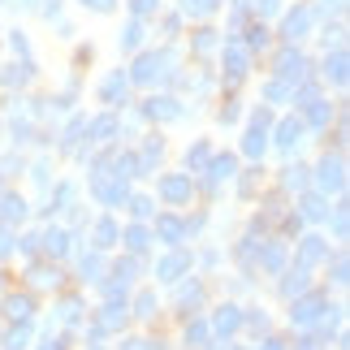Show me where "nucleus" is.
Returning a JSON list of instances; mask_svg holds the SVG:
<instances>
[{
    "mask_svg": "<svg viewBox=\"0 0 350 350\" xmlns=\"http://www.w3.org/2000/svg\"><path fill=\"white\" fill-rule=\"evenodd\" d=\"M165 65H169V52H143L126 78H130V83H139V87H147V83H156V78H165V74H169Z\"/></svg>",
    "mask_w": 350,
    "mask_h": 350,
    "instance_id": "f257e3e1",
    "label": "nucleus"
},
{
    "mask_svg": "<svg viewBox=\"0 0 350 350\" xmlns=\"http://www.w3.org/2000/svg\"><path fill=\"white\" fill-rule=\"evenodd\" d=\"M221 65H225V83L238 87L242 78H247V70H251V52L242 48L238 39H230V44H225V52H221Z\"/></svg>",
    "mask_w": 350,
    "mask_h": 350,
    "instance_id": "f03ea898",
    "label": "nucleus"
},
{
    "mask_svg": "<svg viewBox=\"0 0 350 350\" xmlns=\"http://www.w3.org/2000/svg\"><path fill=\"white\" fill-rule=\"evenodd\" d=\"M325 307H329L325 294H307V290H303L299 299L290 303V320H294V325H316V320L325 316Z\"/></svg>",
    "mask_w": 350,
    "mask_h": 350,
    "instance_id": "7ed1b4c3",
    "label": "nucleus"
},
{
    "mask_svg": "<svg viewBox=\"0 0 350 350\" xmlns=\"http://www.w3.org/2000/svg\"><path fill=\"white\" fill-rule=\"evenodd\" d=\"M268 109H255V117H251V126H247V139H242V152H247L251 160H260L264 156V147H268Z\"/></svg>",
    "mask_w": 350,
    "mask_h": 350,
    "instance_id": "20e7f679",
    "label": "nucleus"
},
{
    "mask_svg": "<svg viewBox=\"0 0 350 350\" xmlns=\"http://www.w3.org/2000/svg\"><path fill=\"white\" fill-rule=\"evenodd\" d=\"M316 182H320V191H333L338 195L342 186H346V165H342V156H325L320 160V169H316Z\"/></svg>",
    "mask_w": 350,
    "mask_h": 350,
    "instance_id": "39448f33",
    "label": "nucleus"
},
{
    "mask_svg": "<svg viewBox=\"0 0 350 350\" xmlns=\"http://www.w3.org/2000/svg\"><path fill=\"white\" fill-rule=\"evenodd\" d=\"M312 26H316V9L299 5L294 13H286V22H281V35H286V44H294V39H303Z\"/></svg>",
    "mask_w": 350,
    "mask_h": 350,
    "instance_id": "423d86ee",
    "label": "nucleus"
},
{
    "mask_svg": "<svg viewBox=\"0 0 350 350\" xmlns=\"http://www.w3.org/2000/svg\"><path fill=\"white\" fill-rule=\"evenodd\" d=\"M277 74H281V83H303V78H307V57H303V52H294V48H286V52H281V57H277Z\"/></svg>",
    "mask_w": 350,
    "mask_h": 350,
    "instance_id": "0eeeda50",
    "label": "nucleus"
},
{
    "mask_svg": "<svg viewBox=\"0 0 350 350\" xmlns=\"http://www.w3.org/2000/svg\"><path fill=\"white\" fill-rule=\"evenodd\" d=\"M191 173H169V178H160V199L165 204H186L191 199Z\"/></svg>",
    "mask_w": 350,
    "mask_h": 350,
    "instance_id": "6e6552de",
    "label": "nucleus"
},
{
    "mask_svg": "<svg viewBox=\"0 0 350 350\" xmlns=\"http://www.w3.org/2000/svg\"><path fill=\"white\" fill-rule=\"evenodd\" d=\"M186 268H191V255H186V251H169L165 260L156 264V277H160V281H182Z\"/></svg>",
    "mask_w": 350,
    "mask_h": 350,
    "instance_id": "1a4fd4ad",
    "label": "nucleus"
},
{
    "mask_svg": "<svg viewBox=\"0 0 350 350\" xmlns=\"http://www.w3.org/2000/svg\"><path fill=\"white\" fill-rule=\"evenodd\" d=\"M143 113L152 117V121H173V117H182V104L173 100V96H152L143 104Z\"/></svg>",
    "mask_w": 350,
    "mask_h": 350,
    "instance_id": "9d476101",
    "label": "nucleus"
},
{
    "mask_svg": "<svg viewBox=\"0 0 350 350\" xmlns=\"http://www.w3.org/2000/svg\"><path fill=\"white\" fill-rule=\"evenodd\" d=\"M303 134H307L303 121H299V117H286V121L277 126V147H281V152H294V147L303 143Z\"/></svg>",
    "mask_w": 350,
    "mask_h": 350,
    "instance_id": "9b49d317",
    "label": "nucleus"
},
{
    "mask_svg": "<svg viewBox=\"0 0 350 350\" xmlns=\"http://www.w3.org/2000/svg\"><path fill=\"white\" fill-rule=\"evenodd\" d=\"M242 329V312L234 303H225V307H217V316H212V333H221V338H230V333H238Z\"/></svg>",
    "mask_w": 350,
    "mask_h": 350,
    "instance_id": "f8f14e48",
    "label": "nucleus"
},
{
    "mask_svg": "<svg viewBox=\"0 0 350 350\" xmlns=\"http://www.w3.org/2000/svg\"><path fill=\"white\" fill-rule=\"evenodd\" d=\"M96 199L109 204V208L126 204V182H121V178H96Z\"/></svg>",
    "mask_w": 350,
    "mask_h": 350,
    "instance_id": "ddd939ff",
    "label": "nucleus"
},
{
    "mask_svg": "<svg viewBox=\"0 0 350 350\" xmlns=\"http://www.w3.org/2000/svg\"><path fill=\"white\" fill-rule=\"evenodd\" d=\"M204 169H208V186H221V182H230V178H234L238 160H234L230 152H225V156H212V160H208Z\"/></svg>",
    "mask_w": 350,
    "mask_h": 350,
    "instance_id": "4468645a",
    "label": "nucleus"
},
{
    "mask_svg": "<svg viewBox=\"0 0 350 350\" xmlns=\"http://www.w3.org/2000/svg\"><path fill=\"white\" fill-rule=\"evenodd\" d=\"M126 91H130V78L117 70V74H109V78H104L100 96H104V104H113V109H117V104H126Z\"/></svg>",
    "mask_w": 350,
    "mask_h": 350,
    "instance_id": "2eb2a0df",
    "label": "nucleus"
},
{
    "mask_svg": "<svg viewBox=\"0 0 350 350\" xmlns=\"http://www.w3.org/2000/svg\"><path fill=\"white\" fill-rule=\"evenodd\" d=\"M325 255H329V247H325V238H303L299 242V268H312V264H320V260H325Z\"/></svg>",
    "mask_w": 350,
    "mask_h": 350,
    "instance_id": "dca6fc26",
    "label": "nucleus"
},
{
    "mask_svg": "<svg viewBox=\"0 0 350 350\" xmlns=\"http://www.w3.org/2000/svg\"><path fill=\"white\" fill-rule=\"evenodd\" d=\"M156 234H160V242L178 247V242L186 238V221H178V217H156Z\"/></svg>",
    "mask_w": 350,
    "mask_h": 350,
    "instance_id": "f3484780",
    "label": "nucleus"
},
{
    "mask_svg": "<svg viewBox=\"0 0 350 350\" xmlns=\"http://www.w3.org/2000/svg\"><path fill=\"white\" fill-rule=\"evenodd\" d=\"M5 312H9V320H31L35 299H31V294H9V299H5Z\"/></svg>",
    "mask_w": 350,
    "mask_h": 350,
    "instance_id": "a211bd4d",
    "label": "nucleus"
},
{
    "mask_svg": "<svg viewBox=\"0 0 350 350\" xmlns=\"http://www.w3.org/2000/svg\"><path fill=\"white\" fill-rule=\"evenodd\" d=\"M325 74H329L338 87L346 83V48H342V44H338V48H333L329 57H325Z\"/></svg>",
    "mask_w": 350,
    "mask_h": 350,
    "instance_id": "6ab92c4d",
    "label": "nucleus"
},
{
    "mask_svg": "<svg viewBox=\"0 0 350 350\" xmlns=\"http://www.w3.org/2000/svg\"><path fill=\"white\" fill-rule=\"evenodd\" d=\"M31 78H35L31 61H22V65H9V70L0 74V83H5V87H26V83H31Z\"/></svg>",
    "mask_w": 350,
    "mask_h": 350,
    "instance_id": "aec40b11",
    "label": "nucleus"
},
{
    "mask_svg": "<svg viewBox=\"0 0 350 350\" xmlns=\"http://www.w3.org/2000/svg\"><path fill=\"white\" fill-rule=\"evenodd\" d=\"M329 121H333V104H325V100H312V104H307V126L325 130Z\"/></svg>",
    "mask_w": 350,
    "mask_h": 350,
    "instance_id": "412c9836",
    "label": "nucleus"
},
{
    "mask_svg": "<svg viewBox=\"0 0 350 350\" xmlns=\"http://www.w3.org/2000/svg\"><path fill=\"white\" fill-rule=\"evenodd\" d=\"M143 35H147V26H143V18H130V26L121 31V52H134L143 44Z\"/></svg>",
    "mask_w": 350,
    "mask_h": 350,
    "instance_id": "4be33fe9",
    "label": "nucleus"
},
{
    "mask_svg": "<svg viewBox=\"0 0 350 350\" xmlns=\"http://www.w3.org/2000/svg\"><path fill=\"white\" fill-rule=\"evenodd\" d=\"M303 221H325L329 217V204L320 195H303V212H299Z\"/></svg>",
    "mask_w": 350,
    "mask_h": 350,
    "instance_id": "5701e85b",
    "label": "nucleus"
},
{
    "mask_svg": "<svg viewBox=\"0 0 350 350\" xmlns=\"http://www.w3.org/2000/svg\"><path fill=\"white\" fill-rule=\"evenodd\" d=\"M39 242H44L48 255H65V251H70V234H65V230H48Z\"/></svg>",
    "mask_w": 350,
    "mask_h": 350,
    "instance_id": "b1692460",
    "label": "nucleus"
},
{
    "mask_svg": "<svg viewBox=\"0 0 350 350\" xmlns=\"http://www.w3.org/2000/svg\"><path fill=\"white\" fill-rule=\"evenodd\" d=\"M260 264L268 268V273H277V268L286 264V247H281V242H268V247L260 251Z\"/></svg>",
    "mask_w": 350,
    "mask_h": 350,
    "instance_id": "393cba45",
    "label": "nucleus"
},
{
    "mask_svg": "<svg viewBox=\"0 0 350 350\" xmlns=\"http://www.w3.org/2000/svg\"><path fill=\"white\" fill-rule=\"evenodd\" d=\"M303 290H307V268H294V273L281 281V294H286V299H299Z\"/></svg>",
    "mask_w": 350,
    "mask_h": 350,
    "instance_id": "a878e982",
    "label": "nucleus"
},
{
    "mask_svg": "<svg viewBox=\"0 0 350 350\" xmlns=\"http://www.w3.org/2000/svg\"><path fill=\"white\" fill-rule=\"evenodd\" d=\"M199 303H204V286H199V281H191V286L178 290V307H182V312H191V307H199Z\"/></svg>",
    "mask_w": 350,
    "mask_h": 350,
    "instance_id": "bb28decb",
    "label": "nucleus"
},
{
    "mask_svg": "<svg viewBox=\"0 0 350 350\" xmlns=\"http://www.w3.org/2000/svg\"><path fill=\"white\" fill-rule=\"evenodd\" d=\"M87 134H96V143H109L113 134H117V117H96L87 126Z\"/></svg>",
    "mask_w": 350,
    "mask_h": 350,
    "instance_id": "cd10ccee",
    "label": "nucleus"
},
{
    "mask_svg": "<svg viewBox=\"0 0 350 350\" xmlns=\"http://www.w3.org/2000/svg\"><path fill=\"white\" fill-rule=\"evenodd\" d=\"M212 160V152H208V143H195L191 152H186V169L191 173H204V165Z\"/></svg>",
    "mask_w": 350,
    "mask_h": 350,
    "instance_id": "c85d7f7f",
    "label": "nucleus"
},
{
    "mask_svg": "<svg viewBox=\"0 0 350 350\" xmlns=\"http://www.w3.org/2000/svg\"><path fill=\"white\" fill-rule=\"evenodd\" d=\"M0 212H5V221H22V217H26L22 195H5V199H0Z\"/></svg>",
    "mask_w": 350,
    "mask_h": 350,
    "instance_id": "c756f323",
    "label": "nucleus"
},
{
    "mask_svg": "<svg viewBox=\"0 0 350 350\" xmlns=\"http://www.w3.org/2000/svg\"><path fill=\"white\" fill-rule=\"evenodd\" d=\"M113 242H117V225L113 221H100L96 225V251H109Z\"/></svg>",
    "mask_w": 350,
    "mask_h": 350,
    "instance_id": "7c9ffc66",
    "label": "nucleus"
},
{
    "mask_svg": "<svg viewBox=\"0 0 350 350\" xmlns=\"http://www.w3.org/2000/svg\"><path fill=\"white\" fill-rule=\"evenodd\" d=\"M264 96H268V104H281V100H294V91H290V83H281V78H273V83L264 87Z\"/></svg>",
    "mask_w": 350,
    "mask_h": 350,
    "instance_id": "2f4dec72",
    "label": "nucleus"
},
{
    "mask_svg": "<svg viewBox=\"0 0 350 350\" xmlns=\"http://www.w3.org/2000/svg\"><path fill=\"white\" fill-rule=\"evenodd\" d=\"M147 242H152V234H147L143 225H130V230H126V247L130 251H147Z\"/></svg>",
    "mask_w": 350,
    "mask_h": 350,
    "instance_id": "473e14b6",
    "label": "nucleus"
},
{
    "mask_svg": "<svg viewBox=\"0 0 350 350\" xmlns=\"http://www.w3.org/2000/svg\"><path fill=\"white\" fill-rule=\"evenodd\" d=\"M26 342H31V325H26V320H18V329L5 338V346H9V350H22Z\"/></svg>",
    "mask_w": 350,
    "mask_h": 350,
    "instance_id": "72a5a7b5",
    "label": "nucleus"
},
{
    "mask_svg": "<svg viewBox=\"0 0 350 350\" xmlns=\"http://www.w3.org/2000/svg\"><path fill=\"white\" fill-rule=\"evenodd\" d=\"M212 338V329L204 325V320H191V325H186V342H195V346H204Z\"/></svg>",
    "mask_w": 350,
    "mask_h": 350,
    "instance_id": "f704fd0d",
    "label": "nucleus"
},
{
    "mask_svg": "<svg viewBox=\"0 0 350 350\" xmlns=\"http://www.w3.org/2000/svg\"><path fill=\"white\" fill-rule=\"evenodd\" d=\"M104 273V260H100V251L96 255H83V281H96Z\"/></svg>",
    "mask_w": 350,
    "mask_h": 350,
    "instance_id": "c9c22d12",
    "label": "nucleus"
},
{
    "mask_svg": "<svg viewBox=\"0 0 350 350\" xmlns=\"http://www.w3.org/2000/svg\"><path fill=\"white\" fill-rule=\"evenodd\" d=\"M264 44H268V31H264V26H260V22H255V26H251V31H247V52H260Z\"/></svg>",
    "mask_w": 350,
    "mask_h": 350,
    "instance_id": "e433bc0d",
    "label": "nucleus"
},
{
    "mask_svg": "<svg viewBox=\"0 0 350 350\" xmlns=\"http://www.w3.org/2000/svg\"><path fill=\"white\" fill-rule=\"evenodd\" d=\"M31 281H35V286H57V268L35 264V268H31Z\"/></svg>",
    "mask_w": 350,
    "mask_h": 350,
    "instance_id": "4c0bfd02",
    "label": "nucleus"
},
{
    "mask_svg": "<svg viewBox=\"0 0 350 350\" xmlns=\"http://www.w3.org/2000/svg\"><path fill=\"white\" fill-rule=\"evenodd\" d=\"M126 204H130V212H134L139 221L152 217V199H147V195H134V199H126Z\"/></svg>",
    "mask_w": 350,
    "mask_h": 350,
    "instance_id": "58836bf2",
    "label": "nucleus"
},
{
    "mask_svg": "<svg viewBox=\"0 0 350 350\" xmlns=\"http://www.w3.org/2000/svg\"><path fill=\"white\" fill-rule=\"evenodd\" d=\"M78 312H83V307H78V299H65V303H61V325H78Z\"/></svg>",
    "mask_w": 350,
    "mask_h": 350,
    "instance_id": "ea45409f",
    "label": "nucleus"
},
{
    "mask_svg": "<svg viewBox=\"0 0 350 350\" xmlns=\"http://www.w3.org/2000/svg\"><path fill=\"white\" fill-rule=\"evenodd\" d=\"M160 9V0H130V13L134 18H147V13H156Z\"/></svg>",
    "mask_w": 350,
    "mask_h": 350,
    "instance_id": "a19ab883",
    "label": "nucleus"
},
{
    "mask_svg": "<svg viewBox=\"0 0 350 350\" xmlns=\"http://www.w3.org/2000/svg\"><path fill=\"white\" fill-rule=\"evenodd\" d=\"M303 173H307V169H299V165H294V169H286V178H281V182H286V186H294V191H303V186H307V178H303Z\"/></svg>",
    "mask_w": 350,
    "mask_h": 350,
    "instance_id": "79ce46f5",
    "label": "nucleus"
},
{
    "mask_svg": "<svg viewBox=\"0 0 350 350\" xmlns=\"http://www.w3.org/2000/svg\"><path fill=\"white\" fill-rule=\"evenodd\" d=\"M134 312H139V316H156V294H139Z\"/></svg>",
    "mask_w": 350,
    "mask_h": 350,
    "instance_id": "37998d69",
    "label": "nucleus"
},
{
    "mask_svg": "<svg viewBox=\"0 0 350 350\" xmlns=\"http://www.w3.org/2000/svg\"><path fill=\"white\" fill-rule=\"evenodd\" d=\"M212 35H217V31H208V26H204V31H195V52H208L212 44H217Z\"/></svg>",
    "mask_w": 350,
    "mask_h": 350,
    "instance_id": "c03bdc74",
    "label": "nucleus"
},
{
    "mask_svg": "<svg viewBox=\"0 0 350 350\" xmlns=\"http://www.w3.org/2000/svg\"><path fill=\"white\" fill-rule=\"evenodd\" d=\"M9 44H13V52H18L22 61L31 57V44H26V39H22V31H13V35H9Z\"/></svg>",
    "mask_w": 350,
    "mask_h": 350,
    "instance_id": "a18cd8bd",
    "label": "nucleus"
},
{
    "mask_svg": "<svg viewBox=\"0 0 350 350\" xmlns=\"http://www.w3.org/2000/svg\"><path fill=\"white\" fill-rule=\"evenodd\" d=\"M134 273H139V264H134V260H126V264H117V268H113V277H121V286H126Z\"/></svg>",
    "mask_w": 350,
    "mask_h": 350,
    "instance_id": "49530a36",
    "label": "nucleus"
},
{
    "mask_svg": "<svg viewBox=\"0 0 350 350\" xmlns=\"http://www.w3.org/2000/svg\"><path fill=\"white\" fill-rule=\"evenodd\" d=\"M35 9L44 13V18H57V9H61V0H35Z\"/></svg>",
    "mask_w": 350,
    "mask_h": 350,
    "instance_id": "de8ad7c7",
    "label": "nucleus"
},
{
    "mask_svg": "<svg viewBox=\"0 0 350 350\" xmlns=\"http://www.w3.org/2000/svg\"><path fill=\"white\" fill-rule=\"evenodd\" d=\"M70 199H74V186H61V191H57V199H52V212H57V208H65Z\"/></svg>",
    "mask_w": 350,
    "mask_h": 350,
    "instance_id": "09e8293b",
    "label": "nucleus"
},
{
    "mask_svg": "<svg viewBox=\"0 0 350 350\" xmlns=\"http://www.w3.org/2000/svg\"><path fill=\"white\" fill-rule=\"evenodd\" d=\"M87 9H96V13H113L117 9V0H83Z\"/></svg>",
    "mask_w": 350,
    "mask_h": 350,
    "instance_id": "8fccbe9b",
    "label": "nucleus"
},
{
    "mask_svg": "<svg viewBox=\"0 0 350 350\" xmlns=\"http://www.w3.org/2000/svg\"><path fill=\"white\" fill-rule=\"evenodd\" d=\"M333 281H338V286H346V255H338V260H333Z\"/></svg>",
    "mask_w": 350,
    "mask_h": 350,
    "instance_id": "3c124183",
    "label": "nucleus"
},
{
    "mask_svg": "<svg viewBox=\"0 0 350 350\" xmlns=\"http://www.w3.org/2000/svg\"><path fill=\"white\" fill-rule=\"evenodd\" d=\"M48 173H52V165H48V160H39V165H35V182L48 186Z\"/></svg>",
    "mask_w": 350,
    "mask_h": 350,
    "instance_id": "603ef678",
    "label": "nucleus"
},
{
    "mask_svg": "<svg viewBox=\"0 0 350 350\" xmlns=\"http://www.w3.org/2000/svg\"><path fill=\"white\" fill-rule=\"evenodd\" d=\"M39 350H65V338H61V333H57V338L48 333V338H44V346H39Z\"/></svg>",
    "mask_w": 350,
    "mask_h": 350,
    "instance_id": "864d4df0",
    "label": "nucleus"
},
{
    "mask_svg": "<svg viewBox=\"0 0 350 350\" xmlns=\"http://www.w3.org/2000/svg\"><path fill=\"white\" fill-rule=\"evenodd\" d=\"M255 9L260 13H281V0H255Z\"/></svg>",
    "mask_w": 350,
    "mask_h": 350,
    "instance_id": "5fc2aeb1",
    "label": "nucleus"
},
{
    "mask_svg": "<svg viewBox=\"0 0 350 350\" xmlns=\"http://www.w3.org/2000/svg\"><path fill=\"white\" fill-rule=\"evenodd\" d=\"M9 251H13V234H9V230H0V260H5Z\"/></svg>",
    "mask_w": 350,
    "mask_h": 350,
    "instance_id": "6e6d98bb",
    "label": "nucleus"
},
{
    "mask_svg": "<svg viewBox=\"0 0 350 350\" xmlns=\"http://www.w3.org/2000/svg\"><path fill=\"white\" fill-rule=\"evenodd\" d=\"M333 230H338V238L346 234V208H338V212H333Z\"/></svg>",
    "mask_w": 350,
    "mask_h": 350,
    "instance_id": "4d7b16f0",
    "label": "nucleus"
},
{
    "mask_svg": "<svg viewBox=\"0 0 350 350\" xmlns=\"http://www.w3.org/2000/svg\"><path fill=\"white\" fill-rule=\"evenodd\" d=\"M255 350H286V342H281V338H264Z\"/></svg>",
    "mask_w": 350,
    "mask_h": 350,
    "instance_id": "13d9d810",
    "label": "nucleus"
},
{
    "mask_svg": "<svg viewBox=\"0 0 350 350\" xmlns=\"http://www.w3.org/2000/svg\"><path fill=\"white\" fill-rule=\"evenodd\" d=\"M299 350H320V338H303V342H299Z\"/></svg>",
    "mask_w": 350,
    "mask_h": 350,
    "instance_id": "bf43d9fd",
    "label": "nucleus"
},
{
    "mask_svg": "<svg viewBox=\"0 0 350 350\" xmlns=\"http://www.w3.org/2000/svg\"><path fill=\"white\" fill-rule=\"evenodd\" d=\"M126 350H152V342H126Z\"/></svg>",
    "mask_w": 350,
    "mask_h": 350,
    "instance_id": "052dcab7",
    "label": "nucleus"
},
{
    "mask_svg": "<svg viewBox=\"0 0 350 350\" xmlns=\"http://www.w3.org/2000/svg\"><path fill=\"white\" fill-rule=\"evenodd\" d=\"M199 5H204V9L212 13V9H217V5H221V0H199Z\"/></svg>",
    "mask_w": 350,
    "mask_h": 350,
    "instance_id": "680f3d73",
    "label": "nucleus"
},
{
    "mask_svg": "<svg viewBox=\"0 0 350 350\" xmlns=\"http://www.w3.org/2000/svg\"><path fill=\"white\" fill-rule=\"evenodd\" d=\"M0 290H5V281H0Z\"/></svg>",
    "mask_w": 350,
    "mask_h": 350,
    "instance_id": "e2e57ef3",
    "label": "nucleus"
},
{
    "mask_svg": "<svg viewBox=\"0 0 350 350\" xmlns=\"http://www.w3.org/2000/svg\"><path fill=\"white\" fill-rule=\"evenodd\" d=\"M91 350H100V346H91Z\"/></svg>",
    "mask_w": 350,
    "mask_h": 350,
    "instance_id": "0e129e2a",
    "label": "nucleus"
},
{
    "mask_svg": "<svg viewBox=\"0 0 350 350\" xmlns=\"http://www.w3.org/2000/svg\"><path fill=\"white\" fill-rule=\"evenodd\" d=\"M0 5H5V0H0Z\"/></svg>",
    "mask_w": 350,
    "mask_h": 350,
    "instance_id": "69168bd1",
    "label": "nucleus"
}]
</instances>
